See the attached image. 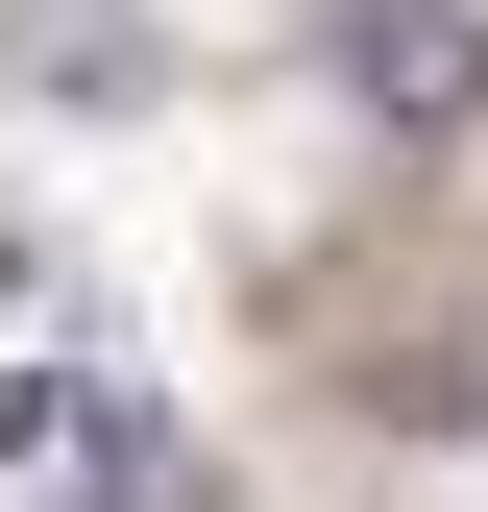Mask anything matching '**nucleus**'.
Returning <instances> with one entry per match:
<instances>
[{
    "instance_id": "obj_1",
    "label": "nucleus",
    "mask_w": 488,
    "mask_h": 512,
    "mask_svg": "<svg viewBox=\"0 0 488 512\" xmlns=\"http://www.w3.org/2000/svg\"><path fill=\"white\" fill-rule=\"evenodd\" d=\"M0 512H220V464L122 391H0Z\"/></svg>"
},
{
    "instance_id": "obj_2",
    "label": "nucleus",
    "mask_w": 488,
    "mask_h": 512,
    "mask_svg": "<svg viewBox=\"0 0 488 512\" xmlns=\"http://www.w3.org/2000/svg\"><path fill=\"white\" fill-rule=\"evenodd\" d=\"M318 74L366 122H464L488 98V0H318Z\"/></svg>"
},
{
    "instance_id": "obj_3",
    "label": "nucleus",
    "mask_w": 488,
    "mask_h": 512,
    "mask_svg": "<svg viewBox=\"0 0 488 512\" xmlns=\"http://www.w3.org/2000/svg\"><path fill=\"white\" fill-rule=\"evenodd\" d=\"M0 74H25V98H74V122H122L171 49H147V0H25V25H0Z\"/></svg>"
}]
</instances>
